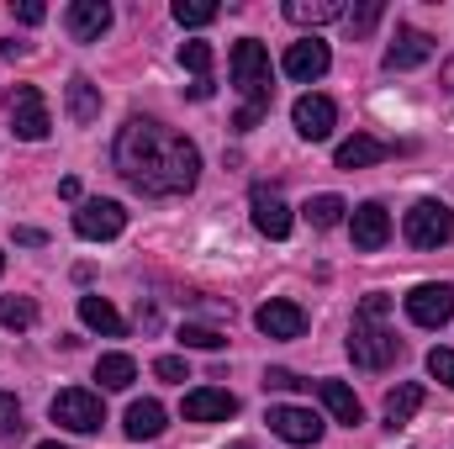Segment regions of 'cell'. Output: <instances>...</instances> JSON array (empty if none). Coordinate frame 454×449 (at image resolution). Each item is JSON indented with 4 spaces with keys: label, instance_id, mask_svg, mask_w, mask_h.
Returning a JSON list of instances; mask_svg holds the SVG:
<instances>
[{
    "label": "cell",
    "instance_id": "cell-7",
    "mask_svg": "<svg viewBox=\"0 0 454 449\" xmlns=\"http://www.w3.org/2000/svg\"><path fill=\"white\" fill-rule=\"evenodd\" d=\"M48 127H53V116H48L43 91H37V85H16V91H11V132L27 138V143H43Z\"/></svg>",
    "mask_w": 454,
    "mask_h": 449
},
{
    "label": "cell",
    "instance_id": "cell-32",
    "mask_svg": "<svg viewBox=\"0 0 454 449\" xmlns=\"http://www.w3.org/2000/svg\"><path fill=\"white\" fill-rule=\"evenodd\" d=\"M0 434H21V402L11 391H0Z\"/></svg>",
    "mask_w": 454,
    "mask_h": 449
},
{
    "label": "cell",
    "instance_id": "cell-34",
    "mask_svg": "<svg viewBox=\"0 0 454 449\" xmlns=\"http://www.w3.org/2000/svg\"><path fill=\"white\" fill-rule=\"evenodd\" d=\"M153 375L159 381H185V359L180 354H164V359H153Z\"/></svg>",
    "mask_w": 454,
    "mask_h": 449
},
{
    "label": "cell",
    "instance_id": "cell-6",
    "mask_svg": "<svg viewBox=\"0 0 454 449\" xmlns=\"http://www.w3.org/2000/svg\"><path fill=\"white\" fill-rule=\"evenodd\" d=\"M407 318L418 328H444L454 318V286L450 280H423L407 291Z\"/></svg>",
    "mask_w": 454,
    "mask_h": 449
},
{
    "label": "cell",
    "instance_id": "cell-12",
    "mask_svg": "<svg viewBox=\"0 0 454 449\" xmlns=\"http://www.w3.org/2000/svg\"><path fill=\"white\" fill-rule=\"evenodd\" d=\"M291 122H296V132H301L307 143H323V138L333 132V122H339V106H333L328 96H301V101L291 106Z\"/></svg>",
    "mask_w": 454,
    "mask_h": 449
},
{
    "label": "cell",
    "instance_id": "cell-14",
    "mask_svg": "<svg viewBox=\"0 0 454 449\" xmlns=\"http://www.w3.org/2000/svg\"><path fill=\"white\" fill-rule=\"evenodd\" d=\"M64 27H69L74 43H101V32L112 27V5L106 0H74L69 16H64Z\"/></svg>",
    "mask_w": 454,
    "mask_h": 449
},
{
    "label": "cell",
    "instance_id": "cell-18",
    "mask_svg": "<svg viewBox=\"0 0 454 449\" xmlns=\"http://www.w3.org/2000/svg\"><path fill=\"white\" fill-rule=\"evenodd\" d=\"M339 169H370V164H380V159H391V143H380V138H370V132H354L348 143H339Z\"/></svg>",
    "mask_w": 454,
    "mask_h": 449
},
{
    "label": "cell",
    "instance_id": "cell-26",
    "mask_svg": "<svg viewBox=\"0 0 454 449\" xmlns=\"http://www.w3.org/2000/svg\"><path fill=\"white\" fill-rule=\"evenodd\" d=\"M343 212H348L343 196H312V201H307V223L312 227H339Z\"/></svg>",
    "mask_w": 454,
    "mask_h": 449
},
{
    "label": "cell",
    "instance_id": "cell-24",
    "mask_svg": "<svg viewBox=\"0 0 454 449\" xmlns=\"http://www.w3.org/2000/svg\"><path fill=\"white\" fill-rule=\"evenodd\" d=\"M69 116H74L80 127L101 116V91H96V85H90L85 75H74V80H69Z\"/></svg>",
    "mask_w": 454,
    "mask_h": 449
},
{
    "label": "cell",
    "instance_id": "cell-8",
    "mask_svg": "<svg viewBox=\"0 0 454 449\" xmlns=\"http://www.w3.org/2000/svg\"><path fill=\"white\" fill-rule=\"evenodd\" d=\"M328 64H333V53H328V43H317V37L291 43V48H286V59H280V69H286L291 80H301V85L323 80V75H328Z\"/></svg>",
    "mask_w": 454,
    "mask_h": 449
},
{
    "label": "cell",
    "instance_id": "cell-38",
    "mask_svg": "<svg viewBox=\"0 0 454 449\" xmlns=\"http://www.w3.org/2000/svg\"><path fill=\"white\" fill-rule=\"evenodd\" d=\"M37 449H69V445H37Z\"/></svg>",
    "mask_w": 454,
    "mask_h": 449
},
{
    "label": "cell",
    "instance_id": "cell-25",
    "mask_svg": "<svg viewBox=\"0 0 454 449\" xmlns=\"http://www.w3.org/2000/svg\"><path fill=\"white\" fill-rule=\"evenodd\" d=\"M132 375H137L132 354H101V359H96V381H101L106 391H127V386H132Z\"/></svg>",
    "mask_w": 454,
    "mask_h": 449
},
{
    "label": "cell",
    "instance_id": "cell-5",
    "mask_svg": "<svg viewBox=\"0 0 454 449\" xmlns=\"http://www.w3.org/2000/svg\"><path fill=\"white\" fill-rule=\"evenodd\" d=\"M402 232L412 248H444V243H454V212L444 201H418L402 217Z\"/></svg>",
    "mask_w": 454,
    "mask_h": 449
},
{
    "label": "cell",
    "instance_id": "cell-11",
    "mask_svg": "<svg viewBox=\"0 0 454 449\" xmlns=\"http://www.w3.org/2000/svg\"><path fill=\"white\" fill-rule=\"evenodd\" d=\"M248 207H254V227L264 232V238H286L291 232V207H286V196L280 191H270V185H254V196H248Z\"/></svg>",
    "mask_w": 454,
    "mask_h": 449
},
{
    "label": "cell",
    "instance_id": "cell-37",
    "mask_svg": "<svg viewBox=\"0 0 454 449\" xmlns=\"http://www.w3.org/2000/svg\"><path fill=\"white\" fill-rule=\"evenodd\" d=\"M444 85L454 91V59H444Z\"/></svg>",
    "mask_w": 454,
    "mask_h": 449
},
{
    "label": "cell",
    "instance_id": "cell-10",
    "mask_svg": "<svg viewBox=\"0 0 454 449\" xmlns=\"http://www.w3.org/2000/svg\"><path fill=\"white\" fill-rule=\"evenodd\" d=\"M121 227H127V212H121L116 201H85V207L74 212V232L90 238V243H106Z\"/></svg>",
    "mask_w": 454,
    "mask_h": 449
},
{
    "label": "cell",
    "instance_id": "cell-23",
    "mask_svg": "<svg viewBox=\"0 0 454 449\" xmlns=\"http://www.w3.org/2000/svg\"><path fill=\"white\" fill-rule=\"evenodd\" d=\"M423 407V386L418 381H407V386H396L391 397H386V423L391 429H402V423H412V413Z\"/></svg>",
    "mask_w": 454,
    "mask_h": 449
},
{
    "label": "cell",
    "instance_id": "cell-36",
    "mask_svg": "<svg viewBox=\"0 0 454 449\" xmlns=\"http://www.w3.org/2000/svg\"><path fill=\"white\" fill-rule=\"evenodd\" d=\"M43 16H48V11H43V0H21V5H16V21H27V27H37Z\"/></svg>",
    "mask_w": 454,
    "mask_h": 449
},
{
    "label": "cell",
    "instance_id": "cell-27",
    "mask_svg": "<svg viewBox=\"0 0 454 449\" xmlns=\"http://www.w3.org/2000/svg\"><path fill=\"white\" fill-rule=\"evenodd\" d=\"M175 21L180 27H212L217 21V5L212 0H175Z\"/></svg>",
    "mask_w": 454,
    "mask_h": 449
},
{
    "label": "cell",
    "instance_id": "cell-28",
    "mask_svg": "<svg viewBox=\"0 0 454 449\" xmlns=\"http://www.w3.org/2000/svg\"><path fill=\"white\" fill-rule=\"evenodd\" d=\"M380 11H386L380 0H359L354 11H343V21H348V32H354V37H370V32H375V21H380Z\"/></svg>",
    "mask_w": 454,
    "mask_h": 449
},
{
    "label": "cell",
    "instance_id": "cell-9",
    "mask_svg": "<svg viewBox=\"0 0 454 449\" xmlns=\"http://www.w3.org/2000/svg\"><path fill=\"white\" fill-rule=\"evenodd\" d=\"M270 434L286 439V445H317L323 439V418L307 413V407H270Z\"/></svg>",
    "mask_w": 454,
    "mask_h": 449
},
{
    "label": "cell",
    "instance_id": "cell-1",
    "mask_svg": "<svg viewBox=\"0 0 454 449\" xmlns=\"http://www.w3.org/2000/svg\"><path fill=\"white\" fill-rule=\"evenodd\" d=\"M116 169L132 191L143 196H185L196 191L201 180V154L191 138H180L175 127L153 122V116H132L121 132H116V148H112Z\"/></svg>",
    "mask_w": 454,
    "mask_h": 449
},
{
    "label": "cell",
    "instance_id": "cell-3",
    "mask_svg": "<svg viewBox=\"0 0 454 449\" xmlns=\"http://www.w3.org/2000/svg\"><path fill=\"white\" fill-rule=\"evenodd\" d=\"M227 69H232V85L248 96V101H243V112H238V127L248 132V127H259V122L270 116V96H275V85H270V53H264V43H254V37L232 43V59H227Z\"/></svg>",
    "mask_w": 454,
    "mask_h": 449
},
{
    "label": "cell",
    "instance_id": "cell-33",
    "mask_svg": "<svg viewBox=\"0 0 454 449\" xmlns=\"http://www.w3.org/2000/svg\"><path fill=\"white\" fill-rule=\"evenodd\" d=\"M428 375L444 381V386H454V349H434V354H428Z\"/></svg>",
    "mask_w": 454,
    "mask_h": 449
},
{
    "label": "cell",
    "instance_id": "cell-20",
    "mask_svg": "<svg viewBox=\"0 0 454 449\" xmlns=\"http://www.w3.org/2000/svg\"><path fill=\"white\" fill-rule=\"evenodd\" d=\"M159 434H164V407H159L153 397L132 402V407H127V439L143 445V439H159Z\"/></svg>",
    "mask_w": 454,
    "mask_h": 449
},
{
    "label": "cell",
    "instance_id": "cell-30",
    "mask_svg": "<svg viewBox=\"0 0 454 449\" xmlns=\"http://www.w3.org/2000/svg\"><path fill=\"white\" fill-rule=\"evenodd\" d=\"M180 64H185L196 80H207V69H212V48H207V43H185V48H180Z\"/></svg>",
    "mask_w": 454,
    "mask_h": 449
},
{
    "label": "cell",
    "instance_id": "cell-29",
    "mask_svg": "<svg viewBox=\"0 0 454 449\" xmlns=\"http://www.w3.org/2000/svg\"><path fill=\"white\" fill-rule=\"evenodd\" d=\"M0 323L5 328H32L37 323V307L27 296H0Z\"/></svg>",
    "mask_w": 454,
    "mask_h": 449
},
{
    "label": "cell",
    "instance_id": "cell-2",
    "mask_svg": "<svg viewBox=\"0 0 454 449\" xmlns=\"http://www.w3.org/2000/svg\"><path fill=\"white\" fill-rule=\"evenodd\" d=\"M386 312H391V296L386 291H370L359 307H354V323H348V359L359 370H391L396 354H402V338L386 328Z\"/></svg>",
    "mask_w": 454,
    "mask_h": 449
},
{
    "label": "cell",
    "instance_id": "cell-16",
    "mask_svg": "<svg viewBox=\"0 0 454 449\" xmlns=\"http://www.w3.org/2000/svg\"><path fill=\"white\" fill-rule=\"evenodd\" d=\"M348 232H354V248L375 254V248L391 238V217H386V207H380V201H364V207H354V217H348Z\"/></svg>",
    "mask_w": 454,
    "mask_h": 449
},
{
    "label": "cell",
    "instance_id": "cell-4",
    "mask_svg": "<svg viewBox=\"0 0 454 449\" xmlns=\"http://www.w3.org/2000/svg\"><path fill=\"white\" fill-rule=\"evenodd\" d=\"M48 413H53V423H59V429H69V434H96V429L106 423L101 397H96V391H85V386L59 391V397L48 402Z\"/></svg>",
    "mask_w": 454,
    "mask_h": 449
},
{
    "label": "cell",
    "instance_id": "cell-39",
    "mask_svg": "<svg viewBox=\"0 0 454 449\" xmlns=\"http://www.w3.org/2000/svg\"><path fill=\"white\" fill-rule=\"evenodd\" d=\"M0 270H5V254H0Z\"/></svg>",
    "mask_w": 454,
    "mask_h": 449
},
{
    "label": "cell",
    "instance_id": "cell-31",
    "mask_svg": "<svg viewBox=\"0 0 454 449\" xmlns=\"http://www.w3.org/2000/svg\"><path fill=\"white\" fill-rule=\"evenodd\" d=\"M180 343H191V349H223L227 338L217 334V328H196V323H185V328H180Z\"/></svg>",
    "mask_w": 454,
    "mask_h": 449
},
{
    "label": "cell",
    "instance_id": "cell-19",
    "mask_svg": "<svg viewBox=\"0 0 454 449\" xmlns=\"http://www.w3.org/2000/svg\"><path fill=\"white\" fill-rule=\"evenodd\" d=\"M80 323H85L90 334H106V338H121V334H127L121 312H116L106 296H80Z\"/></svg>",
    "mask_w": 454,
    "mask_h": 449
},
{
    "label": "cell",
    "instance_id": "cell-22",
    "mask_svg": "<svg viewBox=\"0 0 454 449\" xmlns=\"http://www.w3.org/2000/svg\"><path fill=\"white\" fill-rule=\"evenodd\" d=\"M286 16H291L296 27H328V21L343 16V0H291Z\"/></svg>",
    "mask_w": 454,
    "mask_h": 449
},
{
    "label": "cell",
    "instance_id": "cell-21",
    "mask_svg": "<svg viewBox=\"0 0 454 449\" xmlns=\"http://www.w3.org/2000/svg\"><path fill=\"white\" fill-rule=\"evenodd\" d=\"M317 397H323V407H328V413H333L339 423H348V429H354V423L364 418V407H359V397H354V391H348L343 381H317Z\"/></svg>",
    "mask_w": 454,
    "mask_h": 449
},
{
    "label": "cell",
    "instance_id": "cell-35",
    "mask_svg": "<svg viewBox=\"0 0 454 449\" xmlns=\"http://www.w3.org/2000/svg\"><path fill=\"white\" fill-rule=\"evenodd\" d=\"M264 386H270V391H296V386H307V381L291 375V370H264Z\"/></svg>",
    "mask_w": 454,
    "mask_h": 449
},
{
    "label": "cell",
    "instance_id": "cell-13",
    "mask_svg": "<svg viewBox=\"0 0 454 449\" xmlns=\"http://www.w3.org/2000/svg\"><path fill=\"white\" fill-rule=\"evenodd\" d=\"M428 59H434V37L418 32V27H396V43L386 48V69L402 75V69H418V64H428Z\"/></svg>",
    "mask_w": 454,
    "mask_h": 449
},
{
    "label": "cell",
    "instance_id": "cell-15",
    "mask_svg": "<svg viewBox=\"0 0 454 449\" xmlns=\"http://www.w3.org/2000/svg\"><path fill=\"white\" fill-rule=\"evenodd\" d=\"M254 323H259L264 338H301L307 334V312H301L296 302H264V307L254 312Z\"/></svg>",
    "mask_w": 454,
    "mask_h": 449
},
{
    "label": "cell",
    "instance_id": "cell-17",
    "mask_svg": "<svg viewBox=\"0 0 454 449\" xmlns=\"http://www.w3.org/2000/svg\"><path fill=\"white\" fill-rule=\"evenodd\" d=\"M232 413H238V397L223 391V386H201V391L185 397V418L191 423H227Z\"/></svg>",
    "mask_w": 454,
    "mask_h": 449
}]
</instances>
